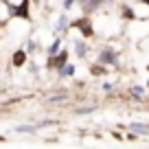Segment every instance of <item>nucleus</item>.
Returning a JSON list of instances; mask_svg holds the SVG:
<instances>
[{
    "label": "nucleus",
    "instance_id": "1",
    "mask_svg": "<svg viewBox=\"0 0 149 149\" xmlns=\"http://www.w3.org/2000/svg\"><path fill=\"white\" fill-rule=\"evenodd\" d=\"M22 59H24V55H22V53H18V55H15V64H22Z\"/></svg>",
    "mask_w": 149,
    "mask_h": 149
}]
</instances>
